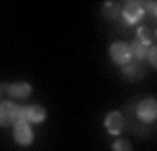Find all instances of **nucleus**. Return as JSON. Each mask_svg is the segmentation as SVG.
Masks as SVG:
<instances>
[{
	"mask_svg": "<svg viewBox=\"0 0 157 151\" xmlns=\"http://www.w3.org/2000/svg\"><path fill=\"white\" fill-rule=\"evenodd\" d=\"M143 9H147V11H149V15H153V17L157 15V6H155V2H143Z\"/></svg>",
	"mask_w": 157,
	"mask_h": 151,
	"instance_id": "15",
	"label": "nucleus"
},
{
	"mask_svg": "<svg viewBox=\"0 0 157 151\" xmlns=\"http://www.w3.org/2000/svg\"><path fill=\"white\" fill-rule=\"evenodd\" d=\"M4 92H6V84H0V97H2Z\"/></svg>",
	"mask_w": 157,
	"mask_h": 151,
	"instance_id": "16",
	"label": "nucleus"
},
{
	"mask_svg": "<svg viewBox=\"0 0 157 151\" xmlns=\"http://www.w3.org/2000/svg\"><path fill=\"white\" fill-rule=\"evenodd\" d=\"M19 109L11 101H2L0 103V126H13L19 122Z\"/></svg>",
	"mask_w": 157,
	"mask_h": 151,
	"instance_id": "1",
	"label": "nucleus"
},
{
	"mask_svg": "<svg viewBox=\"0 0 157 151\" xmlns=\"http://www.w3.org/2000/svg\"><path fill=\"white\" fill-rule=\"evenodd\" d=\"M113 151H132V145L126 141V138H117L113 143Z\"/></svg>",
	"mask_w": 157,
	"mask_h": 151,
	"instance_id": "13",
	"label": "nucleus"
},
{
	"mask_svg": "<svg viewBox=\"0 0 157 151\" xmlns=\"http://www.w3.org/2000/svg\"><path fill=\"white\" fill-rule=\"evenodd\" d=\"M103 15H105L107 19H117L121 13H120V9H117L115 2H105V4H103Z\"/></svg>",
	"mask_w": 157,
	"mask_h": 151,
	"instance_id": "11",
	"label": "nucleus"
},
{
	"mask_svg": "<svg viewBox=\"0 0 157 151\" xmlns=\"http://www.w3.org/2000/svg\"><path fill=\"white\" fill-rule=\"evenodd\" d=\"M130 48V57L132 59H145V55H147V46L145 44H140L138 40H134L132 44L128 46Z\"/></svg>",
	"mask_w": 157,
	"mask_h": 151,
	"instance_id": "10",
	"label": "nucleus"
},
{
	"mask_svg": "<svg viewBox=\"0 0 157 151\" xmlns=\"http://www.w3.org/2000/svg\"><path fill=\"white\" fill-rule=\"evenodd\" d=\"M138 42L145 44V46H151V42H153V32H151L149 27H140V29H138Z\"/></svg>",
	"mask_w": 157,
	"mask_h": 151,
	"instance_id": "12",
	"label": "nucleus"
},
{
	"mask_svg": "<svg viewBox=\"0 0 157 151\" xmlns=\"http://www.w3.org/2000/svg\"><path fill=\"white\" fill-rule=\"evenodd\" d=\"M136 115L147 122V124H151L153 120L157 118V103L155 99H143L138 103V107H136Z\"/></svg>",
	"mask_w": 157,
	"mask_h": 151,
	"instance_id": "4",
	"label": "nucleus"
},
{
	"mask_svg": "<svg viewBox=\"0 0 157 151\" xmlns=\"http://www.w3.org/2000/svg\"><path fill=\"white\" fill-rule=\"evenodd\" d=\"M124 76L130 78V80H140L143 78V69H140L138 63H128V65H124Z\"/></svg>",
	"mask_w": 157,
	"mask_h": 151,
	"instance_id": "9",
	"label": "nucleus"
},
{
	"mask_svg": "<svg viewBox=\"0 0 157 151\" xmlns=\"http://www.w3.org/2000/svg\"><path fill=\"white\" fill-rule=\"evenodd\" d=\"M145 57L149 59V63H151L153 67L157 65V48L153 46V44H151V46H147V55H145Z\"/></svg>",
	"mask_w": 157,
	"mask_h": 151,
	"instance_id": "14",
	"label": "nucleus"
},
{
	"mask_svg": "<svg viewBox=\"0 0 157 151\" xmlns=\"http://www.w3.org/2000/svg\"><path fill=\"white\" fill-rule=\"evenodd\" d=\"M109 52H111V59L117 63V65H128V63L132 61L130 48H128V44H124V42H113Z\"/></svg>",
	"mask_w": 157,
	"mask_h": 151,
	"instance_id": "6",
	"label": "nucleus"
},
{
	"mask_svg": "<svg viewBox=\"0 0 157 151\" xmlns=\"http://www.w3.org/2000/svg\"><path fill=\"white\" fill-rule=\"evenodd\" d=\"M6 92L11 95L13 99H27L32 95V86L27 82H13L6 86Z\"/></svg>",
	"mask_w": 157,
	"mask_h": 151,
	"instance_id": "8",
	"label": "nucleus"
},
{
	"mask_svg": "<svg viewBox=\"0 0 157 151\" xmlns=\"http://www.w3.org/2000/svg\"><path fill=\"white\" fill-rule=\"evenodd\" d=\"M19 120H25L27 124H40L46 120V109L40 105H29V107H21L19 109Z\"/></svg>",
	"mask_w": 157,
	"mask_h": 151,
	"instance_id": "3",
	"label": "nucleus"
},
{
	"mask_svg": "<svg viewBox=\"0 0 157 151\" xmlns=\"http://www.w3.org/2000/svg\"><path fill=\"white\" fill-rule=\"evenodd\" d=\"M121 15H124V21L128 25H134L138 23L145 15V9H143V2H126L124 9H121Z\"/></svg>",
	"mask_w": 157,
	"mask_h": 151,
	"instance_id": "2",
	"label": "nucleus"
},
{
	"mask_svg": "<svg viewBox=\"0 0 157 151\" xmlns=\"http://www.w3.org/2000/svg\"><path fill=\"white\" fill-rule=\"evenodd\" d=\"M13 134H15V141H17L21 147H27V145L32 143V138H34V132H32V128H29V124H27L25 120H19V122L15 124Z\"/></svg>",
	"mask_w": 157,
	"mask_h": 151,
	"instance_id": "5",
	"label": "nucleus"
},
{
	"mask_svg": "<svg viewBox=\"0 0 157 151\" xmlns=\"http://www.w3.org/2000/svg\"><path fill=\"white\" fill-rule=\"evenodd\" d=\"M105 126H107V130L111 134H120V132H124V128H126V118L120 111H111L105 118Z\"/></svg>",
	"mask_w": 157,
	"mask_h": 151,
	"instance_id": "7",
	"label": "nucleus"
}]
</instances>
